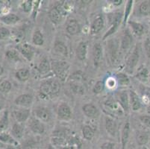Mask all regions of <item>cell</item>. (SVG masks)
<instances>
[{
	"instance_id": "obj_1",
	"label": "cell",
	"mask_w": 150,
	"mask_h": 149,
	"mask_svg": "<svg viewBox=\"0 0 150 149\" xmlns=\"http://www.w3.org/2000/svg\"><path fill=\"white\" fill-rule=\"evenodd\" d=\"M104 106L108 113L113 117H120L125 114V110H123L120 102L111 98H108L105 102Z\"/></svg>"
},
{
	"instance_id": "obj_2",
	"label": "cell",
	"mask_w": 150,
	"mask_h": 149,
	"mask_svg": "<svg viewBox=\"0 0 150 149\" xmlns=\"http://www.w3.org/2000/svg\"><path fill=\"white\" fill-rule=\"evenodd\" d=\"M60 84L56 81H47L40 85V94L45 97L52 96L58 93Z\"/></svg>"
},
{
	"instance_id": "obj_3",
	"label": "cell",
	"mask_w": 150,
	"mask_h": 149,
	"mask_svg": "<svg viewBox=\"0 0 150 149\" xmlns=\"http://www.w3.org/2000/svg\"><path fill=\"white\" fill-rule=\"evenodd\" d=\"M53 71L61 79L64 80L69 72V66L67 62L64 61H54L52 64Z\"/></svg>"
},
{
	"instance_id": "obj_4",
	"label": "cell",
	"mask_w": 150,
	"mask_h": 149,
	"mask_svg": "<svg viewBox=\"0 0 150 149\" xmlns=\"http://www.w3.org/2000/svg\"><path fill=\"white\" fill-rule=\"evenodd\" d=\"M139 60V53L138 50L136 48L133 51V52L129 55L126 61V68L129 72H132L137 66V62Z\"/></svg>"
},
{
	"instance_id": "obj_5",
	"label": "cell",
	"mask_w": 150,
	"mask_h": 149,
	"mask_svg": "<svg viewBox=\"0 0 150 149\" xmlns=\"http://www.w3.org/2000/svg\"><path fill=\"white\" fill-rule=\"evenodd\" d=\"M19 51L24 56L25 58H26L28 61H31L35 54V52H34L33 48L31 47L28 43H23L20 44L18 46Z\"/></svg>"
},
{
	"instance_id": "obj_6",
	"label": "cell",
	"mask_w": 150,
	"mask_h": 149,
	"mask_svg": "<svg viewBox=\"0 0 150 149\" xmlns=\"http://www.w3.org/2000/svg\"><path fill=\"white\" fill-rule=\"evenodd\" d=\"M33 102V98L28 94H23L17 97L15 100V104L23 107H28Z\"/></svg>"
},
{
	"instance_id": "obj_7",
	"label": "cell",
	"mask_w": 150,
	"mask_h": 149,
	"mask_svg": "<svg viewBox=\"0 0 150 149\" xmlns=\"http://www.w3.org/2000/svg\"><path fill=\"white\" fill-rule=\"evenodd\" d=\"M129 102H130L131 106L134 111H137L140 110L142 107L141 102L139 98L138 95L135 93L134 91H130L129 93Z\"/></svg>"
},
{
	"instance_id": "obj_8",
	"label": "cell",
	"mask_w": 150,
	"mask_h": 149,
	"mask_svg": "<svg viewBox=\"0 0 150 149\" xmlns=\"http://www.w3.org/2000/svg\"><path fill=\"white\" fill-rule=\"evenodd\" d=\"M36 117H38L40 121H44V122H48L51 118V114L50 112L49 111L48 109L45 107H39L35 110Z\"/></svg>"
},
{
	"instance_id": "obj_9",
	"label": "cell",
	"mask_w": 150,
	"mask_h": 149,
	"mask_svg": "<svg viewBox=\"0 0 150 149\" xmlns=\"http://www.w3.org/2000/svg\"><path fill=\"white\" fill-rule=\"evenodd\" d=\"M58 116L64 120H67L71 118V110L67 104H62L58 107Z\"/></svg>"
},
{
	"instance_id": "obj_10",
	"label": "cell",
	"mask_w": 150,
	"mask_h": 149,
	"mask_svg": "<svg viewBox=\"0 0 150 149\" xmlns=\"http://www.w3.org/2000/svg\"><path fill=\"white\" fill-rule=\"evenodd\" d=\"M14 117L19 122H24L28 119L30 116V111L28 109H21V110H15Z\"/></svg>"
},
{
	"instance_id": "obj_11",
	"label": "cell",
	"mask_w": 150,
	"mask_h": 149,
	"mask_svg": "<svg viewBox=\"0 0 150 149\" xmlns=\"http://www.w3.org/2000/svg\"><path fill=\"white\" fill-rule=\"evenodd\" d=\"M77 57L80 61H84L88 54V43L87 42H81L79 43L77 48Z\"/></svg>"
},
{
	"instance_id": "obj_12",
	"label": "cell",
	"mask_w": 150,
	"mask_h": 149,
	"mask_svg": "<svg viewBox=\"0 0 150 149\" xmlns=\"http://www.w3.org/2000/svg\"><path fill=\"white\" fill-rule=\"evenodd\" d=\"M129 133H130V124L129 121H126L124 125L121 134V143H122V149H125L126 144L128 143V139L129 137Z\"/></svg>"
},
{
	"instance_id": "obj_13",
	"label": "cell",
	"mask_w": 150,
	"mask_h": 149,
	"mask_svg": "<svg viewBox=\"0 0 150 149\" xmlns=\"http://www.w3.org/2000/svg\"><path fill=\"white\" fill-rule=\"evenodd\" d=\"M104 27V20L102 16H98L96 20H94L91 25V34L92 35H96L98 34L101 30Z\"/></svg>"
},
{
	"instance_id": "obj_14",
	"label": "cell",
	"mask_w": 150,
	"mask_h": 149,
	"mask_svg": "<svg viewBox=\"0 0 150 149\" xmlns=\"http://www.w3.org/2000/svg\"><path fill=\"white\" fill-rule=\"evenodd\" d=\"M105 128L108 133L111 136H114L117 133V125L113 119L107 117L105 118Z\"/></svg>"
},
{
	"instance_id": "obj_15",
	"label": "cell",
	"mask_w": 150,
	"mask_h": 149,
	"mask_svg": "<svg viewBox=\"0 0 150 149\" xmlns=\"http://www.w3.org/2000/svg\"><path fill=\"white\" fill-rule=\"evenodd\" d=\"M83 111L88 118H95L98 115V110L92 104H87L83 107Z\"/></svg>"
},
{
	"instance_id": "obj_16",
	"label": "cell",
	"mask_w": 150,
	"mask_h": 149,
	"mask_svg": "<svg viewBox=\"0 0 150 149\" xmlns=\"http://www.w3.org/2000/svg\"><path fill=\"white\" fill-rule=\"evenodd\" d=\"M30 127H31V130L34 133H38V134H41L45 131L44 125L40 120L38 119L32 120L30 124Z\"/></svg>"
},
{
	"instance_id": "obj_17",
	"label": "cell",
	"mask_w": 150,
	"mask_h": 149,
	"mask_svg": "<svg viewBox=\"0 0 150 149\" xmlns=\"http://www.w3.org/2000/svg\"><path fill=\"white\" fill-rule=\"evenodd\" d=\"M129 97L126 91H122L119 94V101L120 104L122 107L123 110L125 111H129Z\"/></svg>"
},
{
	"instance_id": "obj_18",
	"label": "cell",
	"mask_w": 150,
	"mask_h": 149,
	"mask_svg": "<svg viewBox=\"0 0 150 149\" xmlns=\"http://www.w3.org/2000/svg\"><path fill=\"white\" fill-rule=\"evenodd\" d=\"M67 31L69 35H74L80 31V25L78 22L75 20H71L68 23L67 26Z\"/></svg>"
},
{
	"instance_id": "obj_19",
	"label": "cell",
	"mask_w": 150,
	"mask_h": 149,
	"mask_svg": "<svg viewBox=\"0 0 150 149\" xmlns=\"http://www.w3.org/2000/svg\"><path fill=\"white\" fill-rule=\"evenodd\" d=\"M1 21L6 25H13L20 20V18L14 13H9L0 18Z\"/></svg>"
},
{
	"instance_id": "obj_20",
	"label": "cell",
	"mask_w": 150,
	"mask_h": 149,
	"mask_svg": "<svg viewBox=\"0 0 150 149\" xmlns=\"http://www.w3.org/2000/svg\"><path fill=\"white\" fill-rule=\"evenodd\" d=\"M102 57V47L100 44L97 43L94 46L93 49V61L94 64L98 66L99 61H101Z\"/></svg>"
},
{
	"instance_id": "obj_21",
	"label": "cell",
	"mask_w": 150,
	"mask_h": 149,
	"mask_svg": "<svg viewBox=\"0 0 150 149\" xmlns=\"http://www.w3.org/2000/svg\"><path fill=\"white\" fill-rule=\"evenodd\" d=\"M23 132H24V128L22 125H20L19 123H16L13 125V128L11 130L13 137L16 138V139H20V138L23 137Z\"/></svg>"
},
{
	"instance_id": "obj_22",
	"label": "cell",
	"mask_w": 150,
	"mask_h": 149,
	"mask_svg": "<svg viewBox=\"0 0 150 149\" xmlns=\"http://www.w3.org/2000/svg\"><path fill=\"white\" fill-rule=\"evenodd\" d=\"M0 142L5 143V144L12 145H16L17 143L14 139L8 133H5V132H1L0 133Z\"/></svg>"
},
{
	"instance_id": "obj_23",
	"label": "cell",
	"mask_w": 150,
	"mask_h": 149,
	"mask_svg": "<svg viewBox=\"0 0 150 149\" xmlns=\"http://www.w3.org/2000/svg\"><path fill=\"white\" fill-rule=\"evenodd\" d=\"M71 89L73 91L75 94L77 95H84V87H83L82 84H80V82L73 81L70 84Z\"/></svg>"
},
{
	"instance_id": "obj_24",
	"label": "cell",
	"mask_w": 150,
	"mask_h": 149,
	"mask_svg": "<svg viewBox=\"0 0 150 149\" xmlns=\"http://www.w3.org/2000/svg\"><path fill=\"white\" fill-rule=\"evenodd\" d=\"M49 15H50V18L51 21L54 24H57L61 21V12H60V11L57 8H52L50 11Z\"/></svg>"
},
{
	"instance_id": "obj_25",
	"label": "cell",
	"mask_w": 150,
	"mask_h": 149,
	"mask_svg": "<svg viewBox=\"0 0 150 149\" xmlns=\"http://www.w3.org/2000/svg\"><path fill=\"white\" fill-rule=\"evenodd\" d=\"M132 37L129 35V33H125V35H123L122 39V42H121V49L122 51H126L129 49L132 44Z\"/></svg>"
},
{
	"instance_id": "obj_26",
	"label": "cell",
	"mask_w": 150,
	"mask_h": 149,
	"mask_svg": "<svg viewBox=\"0 0 150 149\" xmlns=\"http://www.w3.org/2000/svg\"><path fill=\"white\" fill-rule=\"evenodd\" d=\"M129 23L131 26H132L133 32L137 36H140V35H142L144 34V26H143V25L133 21L129 22Z\"/></svg>"
},
{
	"instance_id": "obj_27",
	"label": "cell",
	"mask_w": 150,
	"mask_h": 149,
	"mask_svg": "<svg viewBox=\"0 0 150 149\" xmlns=\"http://www.w3.org/2000/svg\"><path fill=\"white\" fill-rule=\"evenodd\" d=\"M16 76L20 81H26L30 77V72L27 69H20L16 72Z\"/></svg>"
},
{
	"instance_id": "obj_28",
	"label": "cell",
	"mask_w": 150,
	"mask_h": 149,
	"mask_svg": "<svg viewBox=\"0 0 150 149\" xmlns=\"http://www.w3.org/2000/svg\"><path fill=\"white\" fill-rule=\"evenodd\" d=\"M54 50L58 54H61V55H67V48L65 46L64 43L62 42H57L54 44Z\"/></svg>"
},
{
	"instance_id": "obj_29",
	"label": "cell",
	"mask_w": 150,
	"mask_h": 149,
	"mask_svg": "<svg viewBox=\"0 0 150 149\" xmlns=\"http://www.w3.org/2000/svg\"><path fill=\"white\" fill-rule=\"evenodd\" d=\"M82 134L84 136V139L91 140L94 136V131L93 128L89 125H85L82 128Z\"/></svg>"
},
{
	"instance_id": "obj_30",
	"label": "cell",
	"mask_w": 150,
	"mask_h": 149,
	"mask_svg": "<svg viewBox=\"0 0 150 149\" xmlns=\"http://www.w3.org/2000/svg\"><path fill=\"white\" fill-rule=\"evenodd\" d=\"M50 67H51V66H50V64L48 60L43 59L40 62V64H39V66H38V70H39L40 73L45 74L47 73L50 70Z\"/></svg>"
},
{
	"instance_id": "obj_31",
	"label": "cell",
	"mask_w": 150,
	"mask_h": 149,
	"mask_svg": "<svg viewBox=\"0 0 150 149\" xmlns=\"http://www.w3.org/2000/svg\"><path fill=\"white\" fill-rule=\"evenodd\" d=\"M140 13L142 15L147 16L150 14V1H144L142 2L139 8Z\"/></svg>"
},
{
	"instance_id": "obj_32",
	"label": "cell",
	"mask_w": 150,
	"mask_h": 149,
	"mask_svg": "<svg viewBox=\"0 0 150 149\" xmlns=\"http://www.w3.org/2000/svg\"><path fill=\"white\" fill-rule=\"evenodd\" d=\"M32 41H33L34 44L36 46H42L43 44V42H44L43 37L40 31H36L34 33Z\"/></svg>"
},
{
	"instance_id": "obj_33",
	"label": "cell",
	"mask_w": 150,
	"mask_h": 149,
	"mask_svg": "<svg viewBox=\"0 0 150 149\" xmlns=\"http://www.w3.org/2000/svg\"><path fill=\"white\" fill-rule=\"evenodd\" d=\"M136 77H137L139 80L142 81H146L149 77L148 69L145 67L140 68V69L137 70Z\"/></svg>"
},
{
	"instance_id": "obj_34",
	"label": "cell",
	"mask_w": 150,
	"mask_h": 149,
	"mask_svg": "<svg viewBox=\"0 0 150 149\" xmlns=\"http://www.w3.org/2000/svg\"><path fill=\"white\" fill-rule=\"evenodd\" d=\"M8 127V113L5 112L0 119V133L4 132Z\"/></svg>"
},
{
	"instance_id": "obj_35",
	"label": "cell",
	"mask_w": 150,
	"mask_h": 149,
	"mask_svg": "<svg viewBox=\"0 0 150 149\" xmlns=\"http://www.w3.org/2000/svg\"><path fill=\"white\" fill-rule=\"evenodd\" d=\"M117 80L121 86H127L130 83L129 77L124 73H118L117 74Z\"/></svg>"
},
{
	"instance_id": "obj_36",
	"label": "cell",
	"mask_w": 150,
	"mask_h": 149,
	"mask_svg": "<svg viewBox=\"0 0 150 149\" xmlns=\"http://www.w3.org/2000/svg\"><path fill=\"white\" fill-rule=\"evenodd\" d=\"M137 143L139 145H145L149 140V136L146 133H143V132H139L137 134Z\"/></svg>"
},
{
	"instance_id": "obj_37",
	"label": "cell",
	"mask_w": 150,
	"mask_h": 149,
	"mask_svg": "<svg viewBox=\"0 0 150 149\" xmlns=\"http://www.w3.org/2000/svg\"><path fill=\"white\" fill-rule=\"evenodd\" d=\"M11 89V84L8 80H2L0 81V92L8 93Z\"/></svg>"
},
{
	"instance_id": "obj_38",
	"label": "cell",
	"mask_w": 150,
	"mask_h": 149,
	"mask_svg": "<svg viewBox=\"0 0 150 149\" xmlns=\"http://www.w3.org/2000/svg\"><path fill=\"white\" fill-rule=\"evenodd\" d=\"M105 89V83L102 81H99L96 82V84L93 87V91L95 94H99L104 90Z\"/></svg>"
},
{
	"instance_id": "obj_39",
	"label": "cell",
	"mask_w": 150,
	"mask_h": 149,
	"mask_svg": "<svg viewBox=\"0 0 150 149\" xmlns=\"http://www.w3.org/2000/svg\"><path fill=\"white\" fill-rule=\"evenodd\" d=\"M6 57L11 61H17L19 60V54L16 50H8L5 54Z\"/></svg>"
},
{
	"instance_id": "obj_40",
	"label": "cell",
	"mask_w": 150,
	"mask_h": 149,
	"mask_svg": "<svg viewBox=\"0 0 150 149\" xmlns=\"http://www.w3.org/2000/svg\"><path fill=\"white\" fill-rule=\"evenodd\" d=\"M132 5H133V1H132V0H130V1L128 2L127 5L125 7V14H124V23H125V22L127 21L128 18H129V14H130L131 11H132Z\"/></svg>"
},
{
	"instance_id": "obj_41",
	"label": "cell",
	"mask_w": 150,
	"mask_h": 149,
	"mask_svg": "<svg viewBox=\"0 0 150 149\" xmlns=\"http://www.w3.org/2000/svg\"><path fill=\"white\" fill-rule=\"evenodd\" d=\"M10 31L4 27H0V40H5L10 36Z\"/></svg>"
},
{
	"instance_id": "obj_42",
	"label": "cell",
	"mask_w": 150,
	"mask_h": 149,
	"mask_svg": "<svg viewBox=\"0 0 150 149\" xmlns=\"http://www.w3.org/2000/svg\"><path fill=\"white\" fill-rule=\"evenodd\" d=\"M22 9L25 12L28 13L32 8V2L31 1H25L21 5Z\"/></svg>"
},
{
	"instance_id": "obj_43",
	"label": "cell",
	"mask_w": 150,
	"mask_h": 149,
	"mask_svg": "<svg viewBox=\"0 0 150 149\" xmlns=\"http://www.w3.org/2000/svg\"><path fill=\"white\" fill-rule=\"evenodd\" d=\"M140 119L143 124L147 126L148 128H150V117L149 116H141L140 117Z\"/></svg>"
},
{
	"instance_id": "obj_44",
	"label": "cell",
	"mask_w": 150,
	"mask_h": 149,
	"mask_svg": "<svg viewBox=\"0 0 150 149\" xmlns=\"http://www.w3.org/2000/svg\"><path fill=\"white\" fill-rule=\"evenodd\" d=\"M114 145H115L112 143H110V142H108V143H105L101 145V147L99 148V149H114Z\"/></svg>"
},
{
	"instance_id": "obj_45",
	"label": "cell",
	"mask_w": 150,
	"mask_h": 149,
	"mask_svg": "<svg viewBox=\"0 0 150 149\" xmlns=\"http://www.w3.org/2000/svg\"><path fill=\"white\" fill-rule=\"evenodd\" d=\"M53 143L55 145H63L64 144V140L62 139V138L60 137H56L53 139Z\"/></svg>"
},
{
	"instance_id": "obj_46",
	"label": "cell",
	"mask_w": 150,
	"mask_h": 149,
	"mask_svg": "<svg viewBox=\"0 0 150 149\" xmlns=\"http://www.w3.org/2000/svg\"><path fill=\"white\" fill-rule=\"evenodd\" d=\"M142 93H143V95L145 97H146L150 101V88L149 87H143V90H142Z\"/></svg>"
},
{
	"instance_id": "obj_47",
	"label": "cell",
	"mask_w": 150,
	"mask_h": 149,
	"mask_svg": "<svg viewBox=\"0 0 150 149\" xmlns=\"http://www.w3.org/2000/svg\"><path fill=\"white\" fill-rule=\"evenodd\" d=\"M145 51L146 55L149 58H150V41L148 40L145 43Z\"/></svg>"
},
{
	"instance_id": "obj_48",
	"label": "cell",
	"mask_w": 150,
	"mask_h": 149,
	"mask_svg": "<svg viewBox=\"0 0 150 149\" xmlns=\"http://www.w3.org/2000/svg\"><path fill=\"white\" fill-rule=\"evenodd\" d=\"M111 2L115 6H119L122 3V0H114V1H111Z\"/></svg>"
},
{
	"instance_id": "obj_49",
	"label": "cell",
	"mask_w": 150,
	"mask_h": 149,
	"mask_svg": "<svg viewBox=\"0 0 150 149\" xmlns=\"http://www.w3.org/2000/svg\"><path fill=\"white\" fill-rule=\"evenodd\" d=\"M63 149H76V147L73 145H67L64 146V147L63 148Z\"/></svg>"
},
{
	"instance_id": "obj_50",
	"label": "cell",
	"mask_w": 150,
	"mask_h": 149,
	"mask_svg": "<svg viewBox=\"0 0 150 149\" xmlns=\"http://www.w3.org/2000/svg\"><path fill=\"white\" fill-rule=\"evenodd\" d=\"M3 72H4L3 68H2V66H0V76H2V74H3Z\"/></svg>"
},
{
	"instance_id": "obj_51",
	"label": "cell",
	"mask_w": 150,
	"mask_h": 149,
	"mask_svg": "<svg viewBox=\"0 0 150 149\" xmlns=\"http://www.w3.org/2000/svg\"><path fill=\"white\" fill-rule=\"evenodd\" d=\"M48 149H54V148H53L52 145H49Z\"/></svg>"
},
{
	"instance_id": "obj_52",
	"label": "cell",
	"mask_w": 150,
	"mask_h": 149,
	"mask_svg": "<svg viewBox=\"0 0 150 149\" xmlns=\"http://www.w3.org/2000/svg\"><path fill=\"white\" fill-rule=\"evenodd\" d=\"M147 110H148V113H149V114H150V106L149 107H148V109H147Z\"/></svg>"
},
{
	"instance_id": "obj_53",
	"label": "cell",
	"mask_w": 150,
	"mask_h": 149,
	"mask_svg": "<svg viewBox=\"0 0 150 149\" xmlns=\"http://www.w3.org/2000/svg\"><path fill=\"white\" fill-rule=\"evenodd\" d=\"M142 149H147V148L146 147H143V148H142Z\"/></svg>"
}]
</instances>
